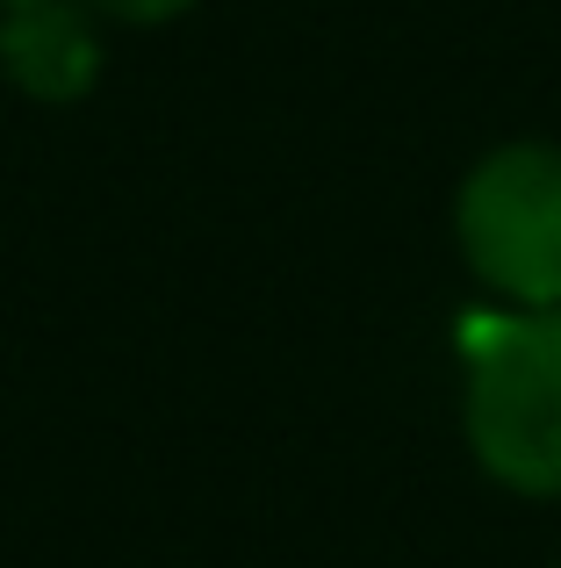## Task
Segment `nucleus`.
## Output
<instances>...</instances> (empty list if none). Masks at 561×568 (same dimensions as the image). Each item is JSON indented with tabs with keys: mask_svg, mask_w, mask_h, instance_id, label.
<instances>
[{
	"mask_svg": "<svg viewBox=\"0 0 561 568\" xmlns=\"http://www.w3.org/2000/svg\"><path fill=\"white\" fill-rule=\"evenodd\" d=\"M461 439L511 497H561V310H511L468 332Z\"/></svg>",
	"mask_w": 561,
	"mask_h": 568,
	"instance_id": "f257e3e1",
	"label": "nucleus"
},
{
	"mask_svg": "<svg viewBox=\"0 0 561 568\" xmlns=\"http://www.w3.org/2000/svg\"><path fill=\"white\" fill-rule=\"evenodd\" d=\"M468 274L511 310H561V144H497L453 194Z\"/></svg>",
	"mask_w": 561,
	"mask_h": 568,
	"instance_id": "f03ea898",
	"label": "nucleus"
},
{
	"mask_svg": "<svg viewBox=\"0 0 561 568\" xmlns=\"http://www.w3.org/2000/svg\"><path fill=\"white\" fill-rule=\"evenodd\" d=\"M0 51H8L14 80L37 87V94H80L86 72H94V43H86V29L72 22L65 8H43V0L22 8V22L0 37Z\"/></svg>",
	"mask_w": 561,
	"mask_h": 568,
	"instance_id": "7ed1b4c3",
	"label": "nucleus"
},
{
	"mask_svg": "<svg viewBox=\"0 0 561 568\" xmlns=\"http://www.w3.org/2000/svg\"><path fill=\"white\" fill-rule=\"evenodd\" d=\"M86 8L115 14V22H137V29H152V22H173V14H187L195 0H86Z\"/></svg>",
	"mask_w": 561,
	"mask_h": 568,
	"instance_id": "20e7f679",
	"label": "nucleus"
},
{
	"mask_svg": "<svg viewBox=\"0 0 561 568\" xmlns=\"http://www.w3.org/2000/svg\"><path fill=\"white\" fill-rule=\"evenodd\" d=\"M8 8H29V0H8Z\"/></svg>",
	"mask_w": 561,
	"mask_h": 568,
	"instance_id": "39448f33",
	"label": "nucleus"
}]
</instances>
